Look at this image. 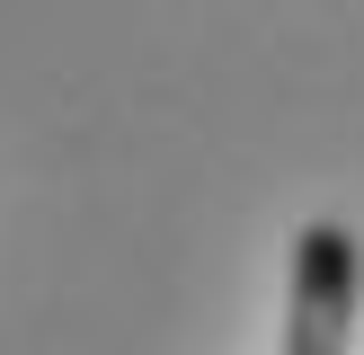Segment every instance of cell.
Here are the masks:
<instances>
[{"label":"cell","instance_id":"obj_1","mask_svg":"<svg viewBox=\"0 0 364 355\" xmlns=\"http://www.w3.org/2000/svg\"><path fill=\"white\" fill-rule=\"evenodd\" d=\"M364 248L347 222H302L284 240V355H355Z\"/></svg>","mask_w":364,"mask_h":355}]
</instances>
